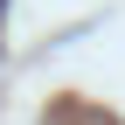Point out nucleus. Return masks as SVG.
Listing matches in <instances>:
<instances>
[{"mask_svg": "<svg viewBox=\"0 0 125 125\" xmlns=\"http://www.w3.org/2000/svg\"><path fill=\"white\" fill-rule=\"evenodd\" d=\"M0 14H7V0H0Z\"/></svg>", "mask_w": 125, "mask_h": 125, "instance_id": "nucleus-1", "label": "nucleus"}]
</instances>
